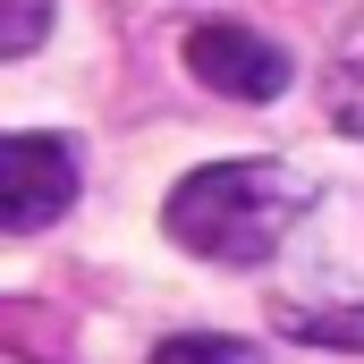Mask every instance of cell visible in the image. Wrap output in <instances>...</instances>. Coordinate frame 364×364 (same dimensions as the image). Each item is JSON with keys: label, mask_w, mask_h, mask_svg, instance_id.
<instances>
[{"label": "cell", "mask_w": 364, "mask_h": 364, "mask_svg": "<svg viewBox=\"0 0 364 364\" xmlns=\"http://www.w3.org/2000/svg\"><path fill=\"white\" fill-rule=\"evenodd\" d=\"M305 203H314V186L296 178L288 161H212V170L170 186L161 229H170V246L203 255V263L255 272V263H272L279 237L305 220Z\"/></svg>", "instance_id": "cell-1"}, {"label": "cell", "mask_w": 364, "mask_h": 364, "mask_svg": "<svg viewBox=\"0 0 364 364\" xmlns=\"http://www.w3.org/2000/svg\"><path fill=\"white\" fill-rule=\"evenodd\" d=\"M77 144L60 136H9L0 144V229H51L68 203H77Z\"/></svg>", "instance_id": "cell-2"}, {"label": "cell", "mask_w": 364, "mask_h": 364, "mask_svg": "<svg viewBox=\"0 0 364 364\" xmlns=\"http://www.w3.org/2000/svg\"><path fill=\"white\" fill-rule=\"evenodd\" d=\"M186 68L203 77L212 93H229V102H279L288 93V51H279L272 34H255V26H229V17H212V26H195L186 34Z\"/></svg>", "instance_id": "cell-3"}, {"label": "cell", "mask_w": 364, "mask_h": 364, "mask_svg": "<svg viewBox=\"0 0 364 364\" xmlns=\"http://www.w3.org/2000/svg\"><path fill=\"white\" fill-rule=\"evenodd\" d=\"M322 110H331L339 136H364V9H356V26L339 34L331 68H322Z\"/></svg>", "instance_id": "cell-4"}, {"label": "cell", "mask_w": 364, "mask_h": 364, "mask_svg": "<svg viewBox=\"0 0 364 364\" xmlns=\"http://www.w3.org/2000/svg\"><path fill=\"white\" fill-rule=\"evenodd\" d=\"M288 331L314 348H348L364 356V305H288Z\"/></svg>", "instance_id": "cell-5"}, {"label": "cell", "mask_w": 364, "mask_h": 364, "mask_svg": "<svg viewBox=\"0 0 364 364\" xmlns=\"http://www.w3.org/2000/svg\"><path fill=\"white\" fill-rule=\"evenodd\" d=\"M153 364H263L255 339H220V331H203V339H161Z\"/></svg>", "instance_id": "cell-6"}, {"label": "cell", "mask_w": 364, "mask_h": 364, "mask_svg": "<svg viewBox=\"0 0 364 364\" xmlns=\"http://www.w3.org/2000/svg\"><path fill=\"white\" fill-rule=\"evenodd\" d=\"M51 26V0H0V60H26Z\"/></svg>", "instance_id": "cell-7"}]
</instances>
